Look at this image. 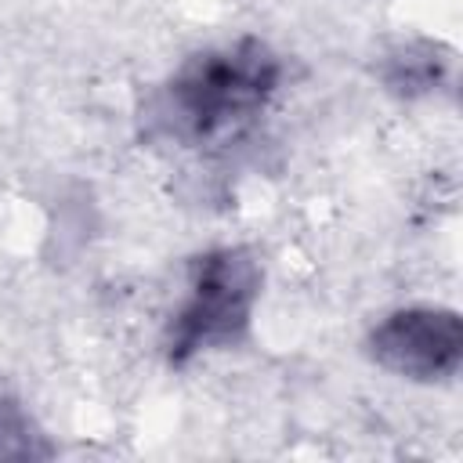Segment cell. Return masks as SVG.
I'll return each instance as SVG.
<instances>
[{
    "instance_id": "6da1fadb",
    "label": "cell",
    "mask_w": 463,
    "mask_h": 463,
    "mask_svg": "<svg viewBox=\"0 0 463 463\" xmlns=\"http://www.w3.org/2000/svg\"><path fill=\"white\" fill-rule=\"evenodd\" d=\"M279 76L275 51L257 36L192 54L166 83L174 134L188 145H224L239 137L275 98Z\"/></svg>"
},
{
    "instance_id": "7a4b0ae2",
    "label": "cell",
    "mask_w": 463,
    "mask_h": 463,
    "mask_svg": "<svg viewBox=\"0 0 463 463\" xmlns=\"http://www.w3.org/2000/svg\"><path fill=\"white\" fill-rule=\"evenodd\" d=\"M260 297V264L246 246H217L188 264V293L166 326V362L188 365L203 351L246 336Z\"/></svg>"
},
{
    "instance_id": "3957f363",
    "label": "cell",
    "mask_w": 463,
    "mask_h": 463,
    "mask_svg": "<svg viewBox=\"0 0 463 463\" xmlns=\"http://www.w3.org/2000/svg\"><path fill=\"white\" fill-rule=\"evenodd\" d=\"M369 354L387 373L430 383L449 380L463 358V322L452 307H402L369 333Z\"/></svg>"
},
{
    "instance_id": "277c9868",
    "label": "cell",
    "mask_w": 463,
    "mask_h": 463,
    "mask_svg": "<svg viewBox=\"0 0 463 463\" xmlns=\"http://www.w3.org/2000/svg\"><path fill=\"white\" fill-rule=\"evenodd\" d=\"M7 456H51V445L18 402L0 398V459Z\"/></svg>"
}]
</instances>
